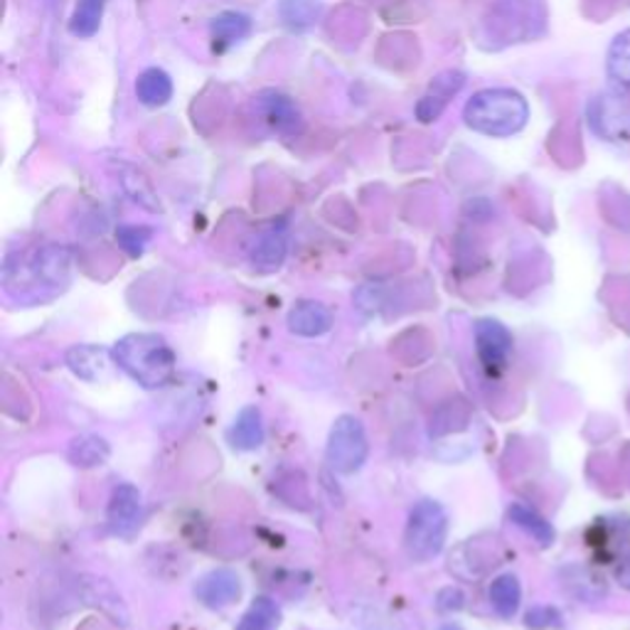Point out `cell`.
Wrapping results in <instances>:
<instances>
[{
    "label": "cell",
    "instance_id": "1",
    "mask_svg": "<svg viewBox=\"0 0 630 630\" xmlns=\"http://www.w3.org/2000/svg\"><path fill=\"white\" fill-rule=\"evenodd\" d=\"M69 282V254L62 247H42L6 266V286L20 301H45L60 294Z\"/></svg>",
    "mask_w": 630,
    "mask_h": 630
},
{
    "label": "cell",
    "instance_id": "2",
    "mask_svg": "<svg viewBox=\"0 0 630 630\" xmlns=\"http://www.w3.org/2000/svg\"><path fill=\"white\" fill-rule=\"evenodd\" d=\"M111 355L128 377L146 390H158L175 375V353L166 337L156 333H131L124 335L114 345Z\"/></svg>",
    "mask_w": 630,
    "mask_h": 630
},
{
    "label": "cell",
    "instance_id": "3",
    "mask_svg": "<svg viewBox=\"0 0 630 630\" xmlns=\"http://www.w3.org/2000/svg\"><path fill=\"white\" fill-rule=\"evenodd\" d=\"M463 119L478 134L508 138L520 134L530 119V107L520 91L483 89L465 104Z\"/></svg>",
    "mask_w": 630,
    "mask_h": 630
},
{
    "label": "cell",
    "instance_id": "4",
    "mask_svg": "<svg viewBox=\"0 0 630 630\" xmlns=\"http://www.w3.org/2000/svg\"><path fill=\"white\" fill-rule=\"evenodd\" d=\"M449 537V515L436 500H419L404 528V552L416 564L439 557Z\"/></svg>",
    "mask_w": 630,
    "mask_h": 630
},
{
    "label": "cell",
    "instance_id": "5",
    "mask_svg": "<svg viewBox=\"0 0 630 630\" xmlns=\"http://www.w3.org/2000/svg\"><path fill=\"white\" fill-rule=\"evenodd\" d=\"M325 456H328L331 469L341 475H353L363 469L370 456V441L363 422L347 414L335 419Z\"/></svg>",
    "mask_w": 630,
    "mask_h": 630
},
{
    "label": "cell",
    "instance_id": "6",
    "mask_svg": "<svg viewBox=\"0 0 630 630\" xmlns=\"http://www.w3.org/2000/svg\"><path fill=\"white\" fill-rule=\"evenodd\" d=\"M144 522V495L131 483L114 488L107 508V524L114 537H134Z\"/></svg>",
    "mask_w": 630,
    "mask_h": 630
},
{
    "label": "cell",
    "instance_id": "7",
    "mask_svg": "<svg viewBox=\"0 0 630 630\" xmlns=\"http://www.w3.org/2000/svg\"><path fill=\"white\" fill-rule=\"evenodd\" d=\"M475 347L488 370H503L512 353V335L500 321L481 318L475 323Z\"/></svg>",
    "mask_w": 630,
    "mask_h": 630
},
{
    "label": "cell",
    "instance_id": "8",
    "mask_svg": "<svg viewBox=\"0 0 630 630\" xmlns=\"http://www.w3.org/2000/svg\"><path fill=\"white\" fill-rule=\"evenodd\" d=\"M195 597L207 609H227L242 597V581L229 569H215L195 583Z\"/></svg>",
    "mask_w": 630,
    "mask_h": 630
},
{
    "label": "cell",
    "instance_id": "9",
    "mask_svg": "<svg viewBox=\"0 0 630 630\" xmlns=\"http://www.w3.org/2000/svg\"><path fill=\"white\" fill-rule=\"evenodd\" d=\"M259 109L264 121L274 128V131L291 136L298 134L303 126L301 109L296 107V101L282 95V91H264L259 99Z\"/></svg>",
    "mask_w": 630,
    "mask_h": 630
},
{
    "label": "cell",
    "instance_id": "10",
    "mask_svg": "<svg viewBox=\"0 0 630 630\" xmlns=\"http://www.w3.org/2000/svg\"><path fill=\"white\" fill-rule=\"evenodd\" d=\"M333 328V313L318 301H301L288 313V331L301 337H321Z\"/></svg>",
    "mask_w": 630,
    "mask_h": 630
},
{
    "label": "cell",
    "instance_id": "11",
    "mask_svg": "<svg viewBox=\"0 0 630 630\" xmlns=\"http://www.w3.org/2000/svg\"><path fill=\"white\" fill-rule=\"evenodd\" d=\"M288 254V239L282 229H264L259 237L254 239L252 249H249V262L256 268V272H276L282 268V264L286 262Z\"/></svg>",
    "mask_w": 630,
    "mask_h": 630
},
{
    "label": "cell",
    "instance_id": "12",
    "mask_svg": "<svg viewBox=\"0 0 630 630\" xmlns=\"http://www.w3.org/2000/svg\"><path fill=\"white\" fill-rule=\"evenodd\" d=\"M463 75L461 72H443L439 75L434 81H431L429 87V95L419 101L416 107V116L422 119L424 124L429 121H436L439 116L446 109L449 99H453V95H459L461 87H463Z\"/></svg>",
    "mask_w": 630,
    "mask_h": 630
},
{
    "label": "cell",
    "instance_id": "13",
    "mask_svg": "<svg viewBox=\"0 0 630 630\" xmlns=\"http://www.w3.org/2000/svg\"><path fill=\"white\" fill-rule=\"evenodd\" d=\"M264 419L262 412L256 406H244V410L237 414L235 424L229 429V441L232 446L239 451H256L264 443Z\"/></svg>",
    "mask_w": 630,
    "mask_h": 630
},
{
    "label": "cell",
    "instance_id": "14",
    "mask_svg": "<svg viewBox=\"0 0 630 630\" xmlns=\"http://www.w3.org/2000/svg\"><path fill=\"white\" fill-rule=\"evenodd\" d=\"M136 97L144 107L150 109L166 107L173 97V79L168 77V72H163L158 67H148L136 79Z\"/></svg>",
    "mask_w": 630,
    "mask_h": 630
},
{
    "label": "cell",
    "instance_id": "15",
    "mask_svg": "<svg viewBox=\"0 0 630 630\" xmlns=\"http://www.w3.org/2000/svg\"><path fill=\"white\" fill-rule=\"evenodd\" d=\"M252 32V20L237 13V10H225V13L215 16V20L209 22V35H213L215 50H227L232 45L242 42Z\"/></svg>",
    "mask_w": 630,
    "mask_h": 630
},
{
    "label": "cell",
    "instance_id": "16",
    "mask_svg": "<svg viewBox=\"0 0 630 630\" xmlns=\"http://www.w3.org/2000/svg\"><path fill=\"white\" fill-rule=\"evenodd\" d=\"M107 360H109L107 350L95 347V345H77L67 353V365L72 367L75 375H79L87 382H95L104 375Z\"/></svg>",
    "mask_w": 630,
    "mask_h": 630
},
{
    "label": "cell",
    "instance_id": "17",
    "mask_svg": "<svg viewBox=\"0 0 630 630\" xmlns=\"http://www.w3.org/2000/svg\"><path fill=\"white\" fill-rule=\"evenodd\" d=\"M522 601V587L515 574H500L490 583V603L500 618H515Z\"/></svg>",
    "mask_w": 630,
    "mask_h": 630
},
{
    "label": "cell",
    "instance_id": "18",
    "mask_svg": "<svg viewBox=\"0 0 630 630\" xmlns=\"http://www.w3.org/2000/svg\"><path fill=\"white\" fill-rule=\"evenodd\" d=\"M510 520L515 522L520 530L528 532L537 544L550 547V544L554 542V537H557V534H554V528L540 515V512H534L532 508L522 505V503L510 505Z\"/></svg>",
    "mask_w": 630,
    "mask_h": 630
},
{
    "label": "cell",
    "instance_id": "19",
    "mask_svg": "<svg viewBox=\"0 0 630 630\" xmlns=\"http://www.w3.org/2000/svg\"><path fill=\"white\" fill-rule=\"evenodd\" d=\"M323 13L321 0H282L278 16L291 30H308Z\"/></svg>",
    "mask_w": 630,
    "mask_h": 630
},
{
    "label": "cell",
    "instance_id": "20",
    "mask_svg": "<svg viewBox=\"0 0 630 630\" xmlns=\"http://www.w3.org/2000/svg\"><path fill=\"white\" fill-rule=\"evenodd\" d=\"M104 8H107V0H79L72 18H69V32L75 38H91V35H97Z\"/></svg>",
    "mask_w": 630,
    "mask_h": 630
},
{
    "label": "cell",
    "instance_id": "21",
    "mask_svg": "<svg viewBox=\"0 0 630 630\" xmlns=\"http://www.w3.org/2000/svg\"><path fill=\"white\" fill-rule=\"evenodd\" d=\"M109 459V443L99 436H81L69 446V461L79 469H95Z\"/></svg>",
    "mask_w": 630,
    "mask_h": 630
},
{
    "label": "cell",
    "instance_id": "22",
    "mask_svg": "<svg viewBox=\"0 0 630 630\" xmlns=\"http://www.w3.org/2000/svg\"><path fill=\"white\" fill-rule=\"evenodd\" d=\"M606 69L609 77L621 87H630V30H623L611 42L609 57H606Z\"/></svg>",
    "mask_w": 630,
    "mask_h": 630
},
{
    "label": "cell",
    "instance_id": "23",
    "mask_svg": "<svg viewBox=\"0 0 630 630\" xmlns=\"http://www.w3.org/2000/svg\"><path fill=\"white\" fill-rule=\"evenodd\" d=\"M278 618H282V613H278V606L272 599L259 597V599H254L249 611L242 616L237 630H276Z\"/></svg>",
    "mask_w": 630,
    "mask_h": 630
},
{
    "label": "cell",
    "instance_id": "24",
    "mask_svg": "<svg viewBox=\"0 0 630 630\" xmlns=\"http://www.w3.org/2000/svg\"><path fill=\"white\" fill-rule=\"evenodd\" d=\"M150 232L148 227H136V225H124L116 229V242L121 244V249L126 254H131V256H141L148 247V242H150Z\"/></svg>",
    "mask_w": 630,
    "mask_h": 630
},
{
    "label": "cell",
    "instance_id": "25",
    "mask_svg": "<svg viewBox=\"0 0 630 630\" xmlns=\"http://www.w3.org/2000/svg\"><path fill=\"white\" fill-rule=\"evenodd\" d=\"M524 623L532 630H544L562 623V616H559V611L552 609V606H537V609H532L528 618H524Z\"/></svg>",
    "mask_w": 630,
    "mask_h": 630
},
{
    "label": "cell",
    "instance_id": "26",
    "mask_svg": "<svg viewBox=\"0 0 630 630\" xmlns=\"http://www.w3.org/2000/svg\"><path fill=\"white\" fill-rule=\"evenodd\" d=\"M439 597L449 599V601H439L441 611H459V609H463V593L459 589H443Z\"/></svg>",
    "mask_w": 630,
    "mask_h": 630
},
{
    "label": "cell",
    "instance_id": "27",
    "mask_svg": "<svg viewBox=\"0 0 630 630\" xmlns=\"http://www.w3.org/2000/svg\"><path fill=\"white\" fill-rule=\"evenodd\" d=\"M618 581H621L626 589H630V557L626 559V564L618 569Z\"/></svg>",
    "mask_w": 630,
    "mask_h": 630
},
{
    "label": "cell",
    "instance_id": "28",
    "mask_svg": "<svg viewBox=\"0 0 630 630\" xmlns=\"http://www.w3.org/2000/svg\"><path fill=\"white\" fill-rule=\"evenodd\" d=\"M441 630H461V628H459V626H453V623H449V626H443Z\"/></svg>",
    "mask_w": 630,
    "mask_h": 630
}]
</instances>
